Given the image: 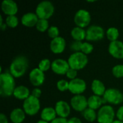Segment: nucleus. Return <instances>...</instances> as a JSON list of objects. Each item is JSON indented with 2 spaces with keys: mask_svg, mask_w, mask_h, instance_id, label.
<instances>
[{
  "mask_svg": "<svg viewBox=\"0 0 123 123\" xmlns=\"http://www.w3.org/2000/svg\"><path fill=\"white\" fill-rule=\"evenodd\" d=\"M88 107L94 110H99L105 104H106L103 97L97 96V95H92L88 99Z\"/></svg>",
  "mask_w": 123,
  "mask_h": 123,
  "instance_id": "obj_19",
  "label": "nucleus"
},
{
  "mask_svg": "<svg viewBox=\"0 0 123 123\" xmlns=\"http://www.w3.org/2000/svg\"><path fill=\"white\" fill-rule=\"evenodd\" d=\"M55 7L53 4L50 1H40L36 6L35 14L39 19H50L54 14Z\"/></svg>",
  "mask_w": 123,
  "mask_h": 123,
  "instance_id": "obj_4",
  "label": "nucleus"
},
{
  "mask_svg": "<svg viewBox=\"0 0 123 123\" xmlns=\"http://www.w3.org/2000/svg\"><path fill=\"white\" fill-rule=\"evenodd\" d=\"M6 23H4V24H2L1 25H0V28H1V30H4L6 28Z\"/></svg>",
  "mask_w": 123,
  "mask_h": 123,
  "instance_id": "obj_41",
  "label": "nucleus"
},
{
  "mask_svg": "<svg viewBox=\"0 0 123 123\" xmlns=\"http://www.w3.org/2000/svg\"><path fill=\"white\" fill-rule=\"evenodd\" d=\"M40 117L41 120L51 123L53 120H54L57 117V114L55 112V108L51 107H45L43 110H42L40 112Z\"/></svg>",
  "mask_w": 123,
  "mask_h": 123,
  "instance_id": "obj_22",
  "label": "nucleus"
},
{
  "mask_svg": "<svg viewBox=\"0 0 123 123\" xmlns=\"http://www.w3.org/2000/svg\"><path fill=\"white\" fill-rule=\"evenodd\" d=\"M35 27L37 30H38L40 32H44L45 31H48V30L50 27L48 20L44 19H39Z\"/></svg>",
  "mask_w": 123,
  "mask_h": 123,
  "instance_id": "obj_27",
  "label": "nucleus"
},
{
  "mask_svg": "<svg viewBox=\"0 0 123 123\" xmlns=\"http://www.w3.org/2000/svg\"><path fill=\"white\" fill-rule=\"evenodd\" d=\"M92 21V16L89 11L84 9H79L74 17V22L76 27L85 28L88 27Z\"/></svg>",
  "mask_w": 123,
  "mask_h": 123,
  "instance_id": "obj_8",
  "label": "nucleus"
},
{
  "mask_svg": "<svg viewBox=\"0 0 123 123\" xmlns=\"http://www.w3.org/2000/svg\"><path fill=\"white\" fill-rule=\"evenodd\" d=\"M50 123H68V120L66 118H62L58 117Z\"/></svg>",
  "mask_w": 123,
  "mask_h": 123,
  "instance_id": "obj_38",
  "label": "nucleus"
},
{
  "mask_svg": "<svg viewBox=\"0 0 123 123\" xmlns=\"http://www.w3.org/2000/svg\"><path fill=\"white\" fill-rule=\"evenodd\" d=\"M71 35L74 41H81L86 40V30L84 28L79 27H74L71 31Z\"/></svg>",
  "mask_w": 123,
  "mask_h": 123,
  "instance_id": "obj_24",
  "label": "nucleus"
},
{
  "mask_svg": "<svg viewBox=\"0 0 123 123\" xmlns=\"http://www.w3.org/2000/svg\"><path fill=\"white\" fill-rule=\"evenodd\" d=\"M48 36L53 40V39H55L58 37H59V29L58 27L56 26H50L49 27V29L48 30Z\"/></svg>",
  "mask_w": 123,
  "mask_h": 123,
  "instance_id": "obj_33",
  "label": "nucleus"
},
{
  "mask_svg": "<svg viewBox=\"0 0 123 123\" xmlns=\"http://www.w3.org/2000/svg\"><path fill=\"white\" fill-rule=\"evenodd\" d=\"M8 119L4 113L0 114V123H8Z\"/></svg>",
  "mask_w": 123,
  "mask_h": 123,
  "instance_id": "obj_40",
  "label": "nucleus"
},
{
  "mask_svg": "<svg viewBox=\"0 0 123 123\" xmlns=\"http://www.w3.org/2000/svg\"><path fill=\"white\" fill-rule=\"evenodd\" d=\"M36 123H50L46 122V121H44V120H38V121H37Z\"/></svg>",
  "mask_w": 123,
  "mask_h": 123,
  "instance_id": "obj_42",
  "label": "nucleus"
},
{
  "mask_svg": "<svg viewBox=\"0 0 123 123\" xmlns=\"http://www.w3.org/2000/svg\"><path fill=\"white\" fill-rule=\"evenodd\" d=\"M112 75L116 78H123V65L118 64L115 66L112 69Z\"/></svg>",
  "mask_w": 123,
  "mask_h": 123,
  "instance_id": "obj_31",
  "label": "nucleus"
},
{
  "mask_svg": "<svg viewBox=\"0 0 123 123\" xmlns=\"http://www.w3.org/2000/svg\"><path fill=\"white\" fill-rule=\"evenodd\" d=\"M54 108L55 110L57 116L62 118H67L69 116L71 110V105L63 100L58 101L55 103Z\"/></svg>",
  "mask_w": 123,
  "mask_h": 123,
  "instance_id": "obj_16",
  "label": "nucleus"
},
{
  "mask_svg": "<svg viewBox=\"0 0 123 123\" xmlns=\"http://www.w3.org/2000/svg\"><path fill=\"white\" fill-rule=\"evenodd\" d=\"M30 95H31V92L30 89L24 85H19L16 86L13 93V96L16 99L23 101L27 99Z\"/></svg>",
  "mask_w": 123,
  "mask_h": 123,
  "instance_id": "obj_20",
  "label": "nucleus"
},
{
  "mask_svg": "<svg viewBox=\"0 0 123 123\" xmlns=\"http://www.w3.org/2000/svg\"><path fill=\"white\" fill-rule=\"evenodd\" d=\"M70 68L68 61L57 58L52 62L51 70L58 75H66Z\"/></svg>",
  "mask_w": 123,
  "mask_h": 123,
  "instance_id": "obj_12",
  "label": "nucleus"
},
{
  "mask_svg": "<svg viewBox=\"0 0 123 123\" xmlns=\"http://www.w3.org/2000/svg\"><path fill=\"white\" fill-rule=\"evenodd\" d=\"M119 35H120V32L117 27H110L106 31V36L110 42L118 40Z\"/></svg>",
  "mask_w": 123,
  "mask_h": 123,
  "instance_id": "obj_26",
  "label": "nucleus"
},
{
  "mask_svg": "<svg viewBox=\"0 0 123 123\" xmlns=\"http://www.w3.org/2000/svg\"><path fill=\"white\" fill-rule=\"evenodd\" d=\"M66 76V77H67L68 79H70L71 81L73 80V79H75L77 78V77H76V76H77V71H76V70L72 69V68H70L68 69V71H67Z\"/></svg>",
  "mask_w": 123,
  "mask_h": 123,
  "instance_id": "obj_35",
  "label": "nucleus"
},
{
  "mask_svg": "<svg viewBox=\"0 0 123 123\" xmlns=\"http://www.w3.org/2000/svg\"><path fill=\"white\" fill-rule=\"evenodd\" d=\"M106 35L105 30L99 25H93L89 27L86 30V40L88 42H97L102 40Z\"/></svg>",
  "mask_w": 123,
  "mask_h": 123,
  "instance_id": "obj_9",
  "label": "nucleus"
},
{
  "mask_svg": "<svg viewBox=\"0 0 123 123\" xmlns=\"http://www.w3.org/2000/svg\"><path fill=\"white\" fill-rule=\"evenodd\" d=\"M86 89V81L80 78H76L69 81L68 91L74 95L82 94Z\"/></svg>",
  "mask_w": 123,
  "mask_h": 123,
  "instance_id": "obj_11",
  "label": "nucleus"
},
{
  "mask_svg": "<svg viewBox=\"0 0 123 123\" xmlns=\"http://www.w3.org/2000/svg\"><path fill=\"white\" fill-rule=\"evenodd\" d=\"M5 23L7 27H9L10 28H15L19 25V19L16 15L7 16L6 18Z\"/></svg>",
  "mask_w": 123,
  "mask_h": 123,
  "instance_id": "obj_28",
  "label": "nucleus"
},
{
  "mask_svg": "<svg viewBox=\"0 0 123 123\" xmlns=\"http://www.w3.org/2000/svg\"><path fill=\"white\" fill-rule=\"evenodd\" d=\"M116 117H117V120L123 122V105L120 107L119 109L117 110V111L116 112Z\"/></svg>",
  "mask_w": 123,
  "mask_h": 123,
  "instance_id": "obj_37",
  "label": "nucleus"
},
{
  "mask_svg": "<svg viewBox=\"0 0 123 123\" xmlns=\"http://www.w3.org/2000/svg\"><path fill=\"white\" fill-rule=\"evenodd\" d=\"M87 55L81 52H75L70 55L68 58V63L71 68L79 71L84 68L88 63Z\"/></svg>",
  "mask_w": 123,
  "mask_h": 123,
  "instance_id": "obj_3",
  "label": "nucleus"
},
{
  "mask_svg": "<svg viewBox=\"0 0 123 123\" xmlns=\"http://www.w3.org/2000/svg\"><path fill=\"white\" fill-rule=\"evenodd\" d=\"M91 89L94 95H97V96H99L101 97L104 96V94L107 90L105 84L99 79L93 80V81L92 83Z\"/></svg>",
  "mask_w": 123,
  "mask_h": 123,
  "instance_id": "obj_23",
  "label": "nucleus"
},
{
  "mask_svg": "<svg viewBox=\"0 0 123 123\" xmlns=\"http://www.w3.org/2000/svg\"><path fill=\"white\" fill-rule=\"evenodd\" d=\"M68 123H82V122L79 118L76 117H71L68 120Z\"/></svg>",
  "mask_w": 123,
  "mask_h": 123,
  "instance_id": "obj_39",
  "label": "nucleus"
},
{
  "mask_svg": "<svg viewBox=\"0 0 123 123\" xmlns=\"http://www.w3.org/2000/svg\"><path fill=\"white\" fill-rule=\"evenodd\" d=\"M1 10L6 16L16 15L18 12V5L13 0H4L1 2Z\"/></svg>",
  "mask_w": 123,
  "mask_h": 123,
  "instance_id": "obj_17",
  "label": "nucleus"
},
{
  "mask_svg": "<svg viewBox=\"0 0 123 123\" xmlns=\"http://www.w3.org/2000/svg\"><path fill=\"white\" fill-rule=\"evenodd\" d=\"M115 115L114 108L110 105H105L98 110L97 120L99 123H112Z\"/></svg>",
  "mask_w": 123,
  "mask_h": 123,
  "instance_id": "obj_5",
  "label": "nucleus"
},
{
  "mask_svg": "<svg viewBox=\"0 0 123 123\" xmlns=\"http://www.w3.org/2000/svg\"><path fill=\"white\" fill-rule=\"evenodd\" d=\"M106 104L108 103L110 105H118L123 102V94L121 91L115 88L107 89L102 97Z\"/></svg>",
  "mask_w": 123,
  "mask_h": 123,
  "instance_id": "obj_7",
  "label": "nucleus"
},
{
  "mask_svg": "<svg viewBox=\"0 0 123 123\" xmlns=\"http://www.w3.org/2000/svg\"><path fill=\"white\" fill-rule=\"evenodd\" d=\"M108 52L116 59H123V42L120 40L110 42L108 46Z\"/></svg>",
  "mask_w": 123,
  "mask_h": 123,
  "instance_id": "obj_14",
  "label": "nucleus"
},
{
  "mask_svg": "<svg viewBox=\"0 0 123 123\" xmlns=\"http://www.w3.org/2000/svg\"><path fill=\"white\" fill-rule=\"evenodd\" d=\"M22 107L26 115L29 116H34L37 115L40 110V99L30 95L24 101Z\"/></svg>",
  "mask_w": 123,
  "mask_h": 123,
  "instance_id": "obj_6",
  "label": "nucleus"
},
{
  "mask_svg": "<svg viewBox=\"0 0 123 123\" xmlns=\"http://www.w3.org/2000/svg\"><path fill=\"white\" fill-rule=\"evenodd\" d=\"M45 79V76L43 71L40 70L38 68H35L31 70L29 74V80L32 85L34 86H41Z\"/></svg>",
  "mask_w": 123,
  "mask_h": 123,
  "instance_id": "obj_13",
  "label": "nucleus"
},
{
  "mask_svg": "<svg viewBox=\"0 0 123 123\" xmlns=\"http://www.w3.org/2000/svg\"><path fill=\"white\" fill-rule=\"evenodd\" d=\"M112 123H123V121H120L119 120H115V121Z\"/></svg>",
  "mask_w": 123,
  "mask_h": 123,
  "instance_id": "obj_43",
  "label": "nucleus"
},
{
  "mask_svg": "<svg viewBox=\"0 0 123 123\" xmlns=\"http://www.w3.org/2000/svg\"><path fill=\"white\" fill-rule=\"evenodd\" d=\"M71 108L76 112H83L86 108H88V100L83 94L74 95L70 101Z\"/></svg>",
  "mask_w": 123,
  "mask_h": 123,
  "instance_id": "obj_10",
  "label": "nucleus"
},
{
  "mask_svg": "<svg viewBox=\"0 0 123 123\" xmlns=\"http://www.w3.org/2000/svg\"><path fill=\"white\" fill-rule=\"evenodd\" d=\"M39 20L38 17L35 12H27L21 17V23L22 25L27 27H32L36 26Z\"/></svg>",
  "mask_w": 123,
  "mask_h": 123,
  "instance_id": "obj_18",
  "label": "nucleus"
},
{
  "mask_svg": "<svg viewBox=\"0 0 123 123\" xmlns=\"http://www.w3.org/2000/svg\"><path fill=\"white\" fill-rule=\"evenodd\" d=\"M16 88L14 77L9 72H1L0 74V95L9 97L13 95Z\"/></svg>",
  "mask_w": 123,
  "mask_h": 123,
  "instance_id": "obj_1",
  "label": "nucleus"
},
{
  "mask_svg": "<svg viewBox=\"0 0 123 123\" xmlns=\"http://www.w3.org/2000/svg\"><path fill=\"white\" fill-rule=\"evenodd\" d=\"M82 115L84 118L89 123H93L97 120V113L96 112V110H94L89 107L82 112Z\"/></svg>",
  "mask_w": 123,
  "mask_h": 123,
  "instance_id": "obj_25",
  "label": "nucleus"
},
{
  "mask_svg": "<svg viewBox=\"0 0 123 123\" xmlns=\"http://www.w3.org/2000/svg\"><path fill=\"white\" fill-rule=\"evenodd\" d=\"M94 50V46L93 45L90 43V42H83L82 45H81V52L83 53L85 55H88L90 54Z\"/></svg>",
  "mask_w": 123,
  "mask_h": 123,
  "instance_id": "obj_30",
  "label": "nucleus"
},
{
  "mask_svg": "<svg viewBox=\"0 0 123 123\" xmlns=\"http://www.w3.org/2000/svg\"><path fill=\"white\" fill-rule=\"evenodd\" d=\"M66 47V40L63 37H58L55 39H53L50 43V50L54 54H61L62 53Z\"/></svg>",
  "mask_w": 123,
  "mask_h": 123,
  "instance_id": "obj_15",
  "label": "nucleus"
},
{
  "mask_svg": "<svg viewBox=\"0 0 123 123\" xmlns=\"http://www.w3.org/2000/svg\"><path fill=\"white\" fill-rule=\"evenodd\" d=\"M82 43L83 42H81V41H74L71 45V49L74 51V53L81 52Z\"/></svg>",
  "mask_w": 123,
  "mask_h": 123,
  "instance_id": "obj_34",
  "label": "nucleus"
},
{
  "mask_svg": "<svg viewBox=\"0 0 123 123\" xmlns=\"http://www.w3.org/2000/svg\"><path fill=\"white\" fill-rule=\"evenodd\" d=\"M51 65H52V63L48 58H44V59H42L39 62L37 68L45 73V71H48L49 69L51 68Z\"/></svg>",
  "mask_w": 123,
  "mask_h": 123,
  "instance_id": "obj_29",
  "label": "nucleus"
},
{
  "mask_svg": "<svg viewBox=\"0 0 123 123\" xmlns=\"http://www.w3.org/2000/svg\"><path fill=\"white\" fill-rule=\"evenodd\" d=\"M26 117V113L23 109L14 108L10 112L9 119L12 123H22L24 122Z\"/></svg>",
  "mask_w": 123,
  "mask_h": 123,
  "instance_id": "obj_21",
  "label": "nucleus"
},
{
  "mask_svg": "<svg viewBox=\"0 0 123 123\" xmlns=\"http://www.w3.org/2000/svg\"><path fill=\"white\" fill-rule=\"evenodd\" d=\"M56 86L57 89L60 91V92H66L67 90H68L69 88V82L65 79H61L59 80L57 84H56Z\"/></svg>",
  "mask_w": 123,
  "mask_h": 123,
  "instance_id": "obj_32",
  "label": "nucleus"
},
{
  "mask_svg": "<svg viewBox=\"0 0 123 123\" xmlns=\"http://www.w3.org/2000/svg\"><path fill=\"white\" fill-rule=\"evenodd\" d=\"M29 67L28 59L25 55H18L15 57L9 66V73L14 78L23 76Z\"/></svg>",
  "mask_w": 123,
  "mask_h": 123,
  "instance_id": "obj_2",
  "label": "nucleus"
},
{
  "mask_svg": "<svg viewBox=\"0 0 123 123\" xmlns=\"http://www.w3.org/2000/svg\"><path fill=\"white\" fill-rule=\"evenodd\" d=\"M42 94V91L39 87H35V89H32V91L31 92V95L36 97V98H40Z\"/></svg>",
  "mask_w": 123,
  "mask_h": 123,
  "instance_id": "obj_36",
  "label": "nucleus"
}]
</instances>
